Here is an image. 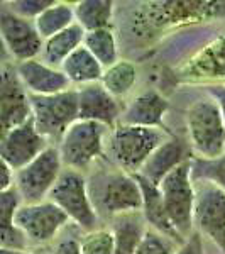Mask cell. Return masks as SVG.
I'll list each match as a JSON object with an SVG mask.
<instances>
[{
	"label": "cell",
	"mask_w": 225,
	"mask_h": 254,
	"mask_svg": "<svg viewBox=\"0 0 225 254\" xmlns=\"http://www.w3.org/2000/svg\"><path fill=\"white\" fill-rule=\"evenodd\" d=\"M225 17L224 0H165L141 2L120 15L117 38L144 49L159 36L183 26L215 22Z\"/></svg>",
	"instance_id": "6da1fadb"
},
{
	"label": "cell",
	"mask_w": 225,
	"mask_h": 254,
	"mask_svg": "<svg viewBox=\"0 0 225 254\" xmlns=\"http://www.w3.org/2000/svg\"><path fill=\"white\" fill-rule=\"evenodd\" d=\"M87 176L88 196L97 217L110 222L118 215L142 212V195L134 175L118 170L107 159H100Z\"/></svg>",
	"instance_id": "7a4b0ae2"
},
{
	"label": "cell",
	"mask_w": 225,
	"mask_h": 254,
	"mask_svg": "<svg viewBox=\"0 0 225 254\" xmlns=\"http://www.w3.org/2000/svg\"><path fill=\"white\" fill-rule=\"evenodd\" d=\"M169 136L171 132H168L165 127L117 124L105 137L104 158L125 173L137 175L147 158Z\"/></svg>",
	"instance_id": "3957f363"
},
{
	"label": "cell",
	"mask_w": 225,
	"mask_h": 254,
	"mask_svg": "<svg viewBox=\"0 0 225 254\" xmlns=\"http://www.w3.org/2000/svg\"><path fill=\"white\" fill-rule=\"evenodd\" d=\"M185 122L193 156L217 158L225 153V124L219 105L207 92L188 105Z\"/></svg>",
	"instance_id": "277c9868"
},
{
	"label": "cell",
	"mask_w": 225,
	"mask_h": 254,
	"mask_svg": "<svg viewBox=\"0 0 225 254\" xmlns=\"http://www.w3.org/2000/svg\"><path fill=\"white\" fill-rule=\"evenodd\" d=\"M109 127L92 121H76L66 129L56 144L63 168L85 173L104 159Z\"/></svg>",
	"instance_id": "5b68a950"
},
{
	"label": "cell",
	"mask_w": 225,
	"mask_h": 254,
	"mask_svg": "<svg viewBox=\"0 0 225 254\" xmlns=\"http://www.w3.org/2000/svg\"><path fill=\"white\" fill-rule=\"evenodd\" d=\"M46 200L63 210L69 224L78 227L81 232H90L100 227V219L93 210L88 196L87 175L81 171L63 168Z\"/></svg>",
	"instance_id": "8992f818"
},
{
	"label": "cell",
	"mask_w": 225,
	"mask_h": 254,
	"mask_svg": "<svg viewBox=\"0 0 225 254\" xmlns=\"http://www.w3.org/2000/svg\"><path fill=\"white\" fill-rule=\"evenodd\" d=\"M31 117L38 132L56 146L73 122L78 121V95L76 88L55 95H29Z\"/></svg>",
	"instance_id": "52a82bcc"
},
{
	"label": "cell",
	"mask_w": 225,
	"mask_h": 254,
	"mask_svg": "<svg viewBox=\"0 0 225 254\" xmlns=\"http://www.w3.org/2000/svg\"><path fill=\"white\" fill-rule=\"evenodd\" d=\"M163 196L165 210L171 225L183 241L195 232L193 229V205L195 188L190 176V159L168 173L158 185Z\"/></svg>",
	"instance_id": "ba28073f"
},
{
	"label": "cell",
	"mask_w": 225,
	"mask_h": 254,
	"mask_svg": "<svg viewBox=\"0 0 225 254\" xmlns=\"http://www.w3.org/2000/svg\"><path fill=\"white\" fill-rule=\"evenodd\" d=\"M63 171L58 147L48 146L31 163L14 171V188L22 203H39L48 198L51 188Z\"/></svg>",
	"instance_id": "9c48e42d"
},
{
	"label": "cell",
	"mask_w": 225,
	"mask_h": 254,
	"mask_svg": "<svg viewBox=\"0 0 225 254\" xmlns=\"http://www.w3.org/2000/svg\"><path fill=\"white\" fill-rule=\"evenodd\" d=\"M69 224L68 217L49 200L39 203H20L15 212V225L26 237L31 249L53 244Z\"/></svg>",
	"instance_id": "30bf717a"
},
{
	"label": "cell",
	"mask_w": 225,
	"mask_h": 254,
	"mask_svg": "<svg viewBox=\"0 0 225 254\" xmlns=\"http://www.w3.org/2000/svg\"><path fill=\"white\" fill-rule=\"evenodd\" d=\"M193 229L225 254V191L207 182H193Z\"/></svg>",
	"instance_id": "8fae6325"
},
{
	"label": "cell",
	"mask_w": 225,
	"mask_h": 254,
	"mask_svg": "<svg viewBox=\"0 0 225 254\" xmlns=\"http://www.w3.org/2000/svg\"><path fill=\"white\" fill-rule=\"evenodd\" d=\"M176 76L188 85H225V32L210 38L188 56L178 68Z\"/></svg>",
	"instance_id": "7c38bea8"
},
{
	"label": "cell",
	"mask_w": 225,
	"mask_h": 254,
	"mask_svg": "<svg viewBox=\"0 0 225 254\" xmlns=\"http://www.w3.org/2000/svg\"><path fill=\"white\" fill-rule=\"evenodd\" d=\"M0 39L12 63L39 58L44 43L36 31L34 20L19 17L7 9L5 3H0Z\"/></svg>",
	"instance_id": "4fadbf2b"
},
{
	"label": "cell",
	"mask_w": 225,
	"mask_h": 254,
	"mask_svg": "<svg viewBox=\"0 0 225 254\" xmlns=\"http://www.w3.org/2000/svg\"><path fill=\"white\" fill-rule=\"evenodd\" d=\"M48 146L51 144H48L46 139L38 132L31 117L24 124L9 129L5 137L0 141V158L17 171L39 156Z\"/></svg>",
	"instance_id": "5bb4252c"
},
{
	"label": "cell",
	"mask_w": 225,
	"mask_h": 254,
	"mask_svg": "<svg viewBox=\"0 0 225 254\" xmlns=\"http://www.w3.org/2000/svg\"><path fill=\"white\" fill-rule=\"evenodd\" d=\"M0 119L9 129L31 119L29 93L19 78L15 63L0 64Z\"/></svg>",
	"instance_id": "9a60e30c"
},
{
	"label": "cell",
	"mask_w": 225,
	"mask_h": 254,
	"mask_svg": "<svg viewBox=\"0 0 225 254\" xmlns=\"http://www.w3.org/2000/svg\"><path fill=\"white\" fill-rule=\"evenodd\" d=\"M78 95V119L107 126L109 129L118 124L122 104L102 87L100 81L76 88Z\"/></svg>",
	"instance_id": "2e32d148"
},
{
	"label": "cell",
	"mask_w": 225,
	"mask_h": 254,
	"mask_svg": "<svg viewBox=\"0 0 225 254\" xmlns=\"http://www.w3.org/2000/svg\"><path fill=\"white\" fill-rule=\"evenodd\" d=\"M169 102L158 90H144L122 105L118 124L139 127H163Z\"/></svg>",
	"instance_id": "e0dca14e"
},
{
	"label": "cell",
	"mask_w": 225,
	"mask_h": 254,
	"mask_svg": "<svg viewBox=\"0 0 225 254\" xmlns=\"http://www.w3.org/2000/svg\"><path fill=\"white\" fill-rule=\"evenodd\" d=\"M15 69L29 95H55L73 88L59 68L48 66L39 58L15 63Z\"/></svg>",
	"instance_id": "ac0fdd59"
},
{
	"label": "cell",
	"mask_w": 225,
	"mask_h": 254,
	"mask_svg": "<svg viewBox=\"0 0 225 254\" xmlns=\"http://www.w3.org/2000/svg\"><path fill=\"white\" fill-rule=\"evenodd\" d=\"M193 154H191L190 146L185 144L181 139L174 137L171 134L169 137L163 142L161 146L156 147L153 154L147 158V161L142 165L141 171L137 175H141L142 178L147 180L153 185H159L161 180L165 178L168 173L178 168L181 163L188 161Z\"/></svg>",
	"instance_id": "d6986e66"
},
{
	"label": "cell",
	"mask_w": 225,
	"mask_h": 254,
	"mask_svg": "<svg viewBox=\"0 0 225 254\" xmlns=\"http://www.w3.org/2000/svg\"><path fill=\"white\" fill-rule=\"evenodd\" d=\"M139 188H141L142 195V215H144L147 225L154 231H159L168 237H171L173 241H176L178 244L185 243L181 237L178 236V232L174 231V227L171 225L168 214L165 210V203H163V196L159 193V188L153 183H149L147 180L142 178L141 175H134Z\"/></svg>",
	"instance_id": "ffe728a7"
},
{
	"label": "cell",
	"mask_w": 225,
	"mask_h": 254,
	"mask_svg": "<svg viewBox=\"0 0 225 254\" xmlns=\"http://www.w3.org/2000/svg\"><path fill=\"white\" fill-rule=\"evenodd\" d=\"M20 203V196L14 187L0 193V248L3 249H31L26 237L15 225V212Z\"/></svg>",
	"instance_id": "44dd1931"
},
{
	"label": "cell",
	"mask_w": 225,
	"mask_h": 254,
	"mask_svg": "<svg viewBox=\"0 0 225 254\" xmlns=\"http://www.w3.org/2000/svg\"><path fill=\"white\" fill-rule=\"evenodd\" d=\"M109 229L112 231L113 241H115L113 254H134L149 225L142 212H130L110 220Z\"/></svg>",
	"instance_id": "7402d4cb"
},
{
	"label": "cell",
	"mask_w": 225,
	"mask_h": 254,
	"mask_svg": "<svg viewBox=\"0 0 225 254\" xmlns=\"http://www.w3.org/2000/svg\"><path fill=\"white\" fill-rule=\"evenodd\" d=\"M85 31L81 29L78 24H71L64 31L55 34L53 38L46 39L43 43V49H41L39 60L46 63L48 66L59 68L63 61L71 55L75 49H78L83 44Z\"/></svg>",
	"instance_id": "603a6c76"
},
{
	"label": "cell",
	"mask_w": 225,
	"mask_h": 254,
	"mask_svg": "<svg viewBox=\"0 0 225 254\" xmlns=\"http://www.w3.org/2000/svg\"><path fill=\"white\" fill-rule=\"evenodd\" d=\"M59 69L68 78L69 85H71L73 88L83 87V85H88V83H97V81H100L102 75H104L102 64L98 63L83 46L75 49V51L63 61Z\"/></svg>",
	"instance_id": "cb8c5ba5"
},
{
	"label": "cell",
	"mask_w": 225,
	"mask_h": 254,
	"mask_svg": "<svg viewBox=\"0 0 225 254\" xmlns=\"http://www.w3.org/2000/svg\"><path fill=\"white\" fill-rule=\"evenodd\" d=\"M115 19V2L112 0H81L75 2V22L85 32L109 29Z\"/></svg>",
	"instance_id": "d4e9b609"
},
{
	"label": "cell",
	"mask_w": 225,
	"mask_h": 254,
	"mask_svg": "<svg viewBox=\"0 0 225 254\" xmlns=\"http://www.w3.org/2000/svg\"><path fill=\"white\" fill-rule=\"evenodd\" d=\"M100 83L117 100L125 98L137 83V66L134 61L120 58L112 66L104 69Z\"/></svg>",
	"instance_id": "484cf974"
},
{
	"label": "cell",
	"mask_w": 225,
	"mask_h": 254,
	"mask_svg": "<svg viewBox=\"0 0 225 254\" xmlns=\"http://www.w3.org/2000/svg\"><path fill=\"white\" fill-rule=\"evenodd\" d=\"M81 46L102 64L104 69L120 60V46L113 27L85 32Z\"/></svg>",
	"instance_id": "4316f807"
},
{
	"label": "cell",
	"mask_w": 225,
	"mask_h": 254,
	"mask_svg": "<svg viewBox=\"0 0 225 254\" xmlns=\"http://www.w3.org/2000/svg\"><path fill=\"white\" fill-rule=\"evenodd\" d=\"M75 24V3L73 2H53L34 19V26L41 39L46 41L55 34L64 31Z\"/></svg>",
	"instance_id": "83f0119b"
},
{
	"label": "cell",
	"mask_w": 225,
	"mask_h": 254,
	"mask_svg": "<svg viewBox=\"0 0 225 254\" xmlns=\"http://www.w3.org/2000/svg\"><path fill=\"white\" fill-rule=\"evenodd\" d=\"M191 182H207L225 191V153L217 158H190Z\"/></svg>",
	"instance_id": "f1b7e54d"
},
{
	"label": "cell",
	"mask_w": 225,
	"mask_h": 254,
	"mask_svg": "<svg viewBox=\"0 0 225 254\" xmlns=\"http://www.w3.org/2000/svg\"><path fill=\"white\" fill-rule=\"evenodd\" d=\"M81 254H113L115 241L109 227H97L90 232H81L80 236Z\"/></svg>",
	"instance_id": "f546056e"
},
{
	"label": "cell",
	"mask_w": 225,
	"mask_h": 254,
	"mask_svg": "<svg viewBox=\"0 0 225 254\" xmlns=\"http://www.w3.org/2000/svg\"><path fill=\"white\" fill-rule=\"evenodd\" d=\"M178 246L176 241L149 227L134 254H174Z\"/></svg>",
	"instance_id": "4dcf8cb0"
},
{
	"label": "cell",
	"mask_w": 225,
	"mask_h": 254,
	"mask_svg": "<svg viewBox=\"0 0 225 254\" xmlns=\"http://www.w3.org/2000/svg\"><path fill=\"white\" fill-rule=\"evenodd\" d=\"M55 0H10L5 2V7L19 17L34 20L43 10H46Z\"/></svg>",
	"instance_id": "1f68e13d"
},
{
	"label": "cell",
	"mask_w": 225,
	"mask_h": 254,
	"mask_svg": "<svg viewBox=\"0 0 225 254\" xmlns=\"http://www.w3.org/2000/svg\"><path fill=\"white\" fill-rule=\"evenodd\" d=\"M75 225L68 224L61 232L58 239L55 241L51 254H81L80 251V236L73 232Z\"/></svg>",
	"instance_id": "d6a6232c"
},
{
	"label": "cell",
	"mask_w": 225,
	"mask_h": 254,
	"mask_svg": "<svg viewBox=\"0 0 225 254\" xmlns=\"http://www.w3.org/2000/svg\"><path fill=\"white\" fill-rule=\"evenodd\" d=\"M174 254H205V241L198 232H193L185 243L178 246Z\"/></svg>",
	"instance_id": "836d02e7"
},
{
	"label": "cell",
	"mask_w": 225,
	"mask_h": 254,
	"mask_svg": "<svg viewBox=\"0 0 225 254\" xmlns=\"http://www.w3.org/2000/svg\"><path fill=\"white\" fill-rule=\"evenodd\" d=\"M205 92L215 100V104L219 105L220 116L225 124V85H212V87H203Z\"/></svg>",
	"instance_id": "e575fe53"
},
{
	"label": "cell",
	"mask_w": 225,
	"mask_h": 254,
	"mask_svg": "<svg viewBox=\"0 0 225 254\" xmlns=\"http://www.w3.org/2000/svg\"><path fill=\"white\" fill-rule=\"evenodd\" d=\"M14 187V170L0 158V193Z\"/></svg>",
	"instance_id": "d590c367"
},
{
	"label": "cell",
	"mask_w": 225,
	"mask_h": 254,
	"mask_svg": "<svg viewBox=\"0 0 225 254\" xmlns=\"http://www.w3.org/2000/svg\"><path fill=\"white\" fill-rule=\"evenodd\" d=\"M5 63H12V60H10L9 53H7L5 46H3L2 39H0V64H5Z\"/></svg>",
	"instance_id": "8d00e7d4"
},
{
	"label": "cell",
	"mask_w": 225,
	"mask_h": 254,
	"mask_svg": "<svg viewBox=\"0 0 225 254\" xmlns=\"http://www.w3.org/2000/svg\"><path fill=\"white\" fill-rule=\"evenodd\" d=\"M0 254H36V253H31V249L19 251V249H3V248H0Z\"/></svg>",
	"instance_id": "74e56055"
},
{
	"label": "cell",
	"mask_w": 225,
	"mask_h": 254,
	"mask_svg": "<svg viewBox=\"0 0 225 254\" xmlns=\"http://www.w3.org/2000/svg\"><path fill=\"white\" fill-rule=\"evenodd\" d=\"M9 132V127L2 122V119H0V141H2L3 137H5V134Z\"/></svg>",
	"instance_id": "f35d334b"
}]
</instances>
